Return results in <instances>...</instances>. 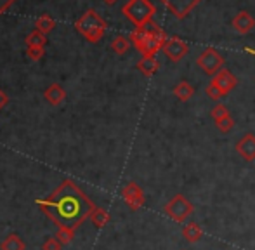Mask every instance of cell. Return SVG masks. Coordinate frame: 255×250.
Here are the masks:
<instances>
[{"instance_id": "18", "label": "cell", "mask_w": 255, "mask_h": 250, "mask_svg": "<svg viewBox=\"0 0 255 250\" xmlns=\"http://www.w3.org/2000/svg\"><path fill=\"white\" fill-rule=\"evenodd\" d=\"M24 249H26V245H24V242L16 233H10L0 244V250H24Z\"/></svg>"}, {"instance_id": "25", "label": "cell", "mask_w": 255, "mask_h": 250, "mask_svg": "<svg viewBox=\"0 0 255 250\" xmlns=\"http://www.w3.org/2000/svg\"><path fill=\"white\" fill-rule=\"evenodd\" d=\"M26 56L31 61H38L45 56V51L44 47H26Z\"/></svg>"}, {"instance_id": "8", "label": "cell", "mask_w": 255, "mask_h": 250, "mask_svg": "<svg viewBox=\"0 0 255 250\" xmlns=\"http://www.w3.org/2000/svg\"><path fill=\"white\" fill-rule=\"evenodd\" d=\"M161 51H163V54L167 56L168 61L179 63L181 59H184V56L189 52V45L186 44L182 38L170 37V38H167V42H165V45H163Z\"/></svg>"}, {"instance_id": "15", "label": "cell", "mask_w": 255, "mask_h": 250, "mask_svg": "<svg viewBox=\"0 0 255 250\" xmlns=\"http://www.w3.org/2000/svg\"><path fill=\"white\" fill-rule=\"evenodd\" d=\"M172 92H174L175 98H177L179 101H182V103L189 101V99L195 96V89H193V85L189 84V82H186V80L179 82V84L172 89Z\"/></svg>"}, {"instance_id": "28", "label": "cell", "mask_w": 255, "mask_h": 250, "mask_svg": "<svg viewBox=\"0 0 255 250\" xmlns=\"http://www.w3.org/2000/svg\"><path fill=\"white\" fill-rule=\"evenodd\" d=\"M14 2H16V0H0V14L7 12Z\"/></svg>"}, {"instance_id": "26", "label": "cell", "mask_w": 255, "mask_h": 250, "mask_svg": "<svg viewBox=\"0 0 255 250\" xmlns=\"http://www.w3.org/2000/svg\"><path fill=\"white\" fill-rule=\"evenodd\" d=\"M205 92H207L208 98L214 99V101H219V99H221L222 96H224V94H222V92H221V89H219L215 84H212V82L207 85V89H205Z\"/></svg>"}, {"instance_id": "10", "label": "cell", "mask_w": 255, "mask_h": 250, "mask_svg": "<svg viewBox=\"0 0 255 250\" xmlns=\"http://www.w3.org/2000/svg\"><path fill=\"white\" fill-rule=\"evenodd\" d=\"M231 24H233V28H235L236 33L249 35L250 31L255 28V19H254V16L249 12V10H240V12L233 17Z\"/></svg>"}, {"instance_id": "27", "label": "cell", "mask_w": 255, "mask_h": 250, "mask_svg": "<svg viewBox=\"0 0 255 250\" xmlns=\"http://www.w3.org/2000/svg\"><path fill=\"white\" fill-rule=\"evenodd\" d=\"M42 250H63V244L56 237H49L42 245Z\"/></svg>"}, {"instance_id": "3", "label": "cell", "mask_w": 255, "mask_h": 250, "mask_svg": "<svg viewBox=\"0 0 255 250\" xmlns=\"http://www.w3.org/2000/svg\"><path fill=\"white\" fill-rule=\"evenodd\" d=\"M75 28H77V31L87 42H91V44H98V42L104 37V33H106L108 24L94 9H89L82 14L80 19H77Z\"/></svg>"}, {"instance_id": "13", "label": "cell", "mask_w": 255, "mask_h": 250, "mask_svg": "<svg viewBox=\"0 0 255 250\" xmlns=\"http://www.w3.org/2000/svg\"><path fill=\"white\" fill-rule=\"evenodd\" d=\"M44 98H45V101H47L49 105L59 106L61 103L64 101V98H66V92H64V89L61 87L59 84H52V85H49V87L45 89Z\"/></svg>"}, {"instance_id": "6", "label": "cell", "mask_w": 255, "mask_h": 250, "mask_svg": "<svg viewBox=\"0 0 255 250\" xmlns=\"http://www.w3.org/2000/svg\"><path fill=\"white\" fill-rule=\"evenodd\" d=\"M196 64H198V66L202 68V70L207 75H210V77H215V75H217L219 71L222 70V66H224V58L219 54L217 49L207 47L202 52V54L196 58Z\"/></svg>"}, {"instance_id": "20", "label": "cell", "mask_w": 255, "mask_h": 250, "mask_svg": "<svg viewBox=\"0 0 255 250\" xmlns=\"http://www.w3.org/2000/svg\"><path fill=\"white\" fill-rule=\"evenodd\" d=\"M24 42H26V47H44L47 38H45V35L42 33V31H38L37 28H35V30L26 37Z\"/></svg>"}, {"instance_id": "29", "label": "cell", "mask_w": 255, "mask_h": 250, "mask_svg": "<svg viewBox=\"0 0 255 250\" xmlns=\"http://www.w3.org/2000/svg\"><path fill=\"white\" fill-rule=\"evenodd\" d=\"M7 101H9V98H7V96H5V92H3L2 89H0V110H2L3 106L7 105Z\"/></svg>"}, {"instance_id": "17", "label": "cell", "mask_w": 255, "mask_h": 250, "mask_svg": "<svg viewBox=\"0 0 255 250\" xmlns=\"http://www.w3.org/2000/svg\"><path fill=\"white\" fill-rule=\"evenodd\" d=\"M89 219H91V223L94 224L96 228H99V230H101V228H104L108 223H110L111 217L104 209H101V207H96V209L92 210V214H91V217H89Z\"/></svg>"}, {"instance_id": "7", "label": "cell", "mask_w": 255, "mask_h": 250, "mask_svg": "<svg viewBox=\"0 0 255 250\" xmlns=\"http://www.w3.org/2000/svg\"><path fill=\"white\" fill-rule=\"evenodd\" d=\"M122 198H124V202L128 205V209L130 210H139L144 207L146 203V196H144V191L141 189L137 183H134V181H130V183H127L122 189Z\"/></svg>"}, {"instance_id": "14", "label": "cell", "mask_w": 255, "mask_h": 250, "mask_svg": "<svg viewBox=\"0 0 255 250\" xmlns=\"http://www.w3.org/2000/svg\"><path fill=\"white\" fill-rule=\"evenodd\" d=\"M158 68H160V63H158V59L154 56H142L141 61L137 63V70L148 78L156 73Z\"/></svg>"}, {"instance_id": "12", "label": "cell", "mask_w": 255, "mask_h": 250, "mask_svg": "<svg viewBox=\"0 0 255 250\" xmlns=\"http://www.w3.org/2000/svg\"><path fill=\"white\" fill-rule=\"evenodd\" d=\"M236 151L240 153L243 160L247 162H254L255 160V135L245 134L238 142H236Z\"/></svg>"}, {"instance_id": "4", "label": "cell", "mask_w": 255, "mask_h": 250, "mask_svg": "<svg viewBox=\"0 0 255 250\" xmlns=\"http://www.w3.org/2000/svg\"><path fill=\"white\" fill-rule=\"evenodd\" d=\"M122 12L125 14V17H127L135 28H139V26L148 24L149 21H153L156 7L153 5L151 0H128V2L122 7Z\"/></svg>"}, {"instance_id": "22", "label": "cell", "mask_w": 255, "mask_h": 250, "mask_svg": "<svg viewBox=\"0 0 255 250\" xmlns=\"http://www.w3.org/2000/svg\"><path fill=\"white\" fill-rule=\"evenodd\" d=\"M54 237L63 245H68L75 240V230H70V228H57V233L54 235Z\"/></svg>"}, {"instance_id": "23", "label": "cell", "mask_w": 255, "mask_h": 250, "mask_svg": "<svg viewBox=\"0 0 255 250\" xmlns=\"http://www.w3.org/2000/svg\"><path fill=\"white\" fill-rule=\"evenodd\" d=\"M210 117L215 120V124H217V122H221L222 119L229 117V112H228V108H226L224 105H215L214 108L210 110Z\"/></svg>"}, {"instance_id": "5", "label": "cell", "mask_w": 255, "mask_h": 250, "mask_svg": "<svg viewBox=\"0 0 255 250\" xmlns=\"http://www.w3.org/2000/svg\"><path fill=\"white\" fill-rule=\"evenodd\" d=\"M193 210H195V207H193V203L189 202L184 195H175L174 198L165 205V214H167L170 219H174L175 223H184L193 214Z\"/></svg>"}, {"instance_id": "9", "label": "cell", "mask_w": 255, "mask_h": 250, "mask_svg": "<svg viewBox=\"0 0 255 250\" xmlns=\"http://www.w3.org/2000/svg\"><path fill=\"white\" fill-rule=\"evenodd\" d=\"M168 10L170 14H174L177 19H184L196 5H198L202 0H160Z\"/></svg>"}, {"instance_id": "30", "label": "cell", "mask_w": 255, "mask_h": 250, "mask_svg": "<svg viewBox=\"0 0 255 250\" xmlns=\"http://www.w3.org/2000/svg\"><path fill=\"white\" fill-rule=\"evenodd\" d=\"M104 3H108V5H113V3H117V0H103Z\"/></svg>"}, {"instance_id": "2", "label": "cell", "mask_w": 255, "mask_h": 250, "mask_svg": "<svg viewBox=\"0 0 255 250\" xmlns=\"http://www.w3.org/2000/svg\"><path fill=\"white\" fill-rule=\"evenodd\" d=\"M128 38H130L134 47L137 49L142 56H154L158 51L163 49L165 42H167L165 31L161 30L154 21H149L144 26L135 28Z\"/></svg>"}, {"instance_id": "11", "label": "cell", "mask_w": 255, "mask_h": 250, "mask_svg": "<svg viewBox=\"0 0 255 250\" xmlns=\"http://www.w3.org/2000/svg\"><path fill=\"white\" fill-rule=\"evenodd\" d=\"M212 84L217 85V87L221 89L222 94L226 96V94H229V92H231L236 85H238V80H236V77L231 73V71L222 68V70L219 71L215 77H212Z\"/></svg>"}, {"instance_id": "1", "label": "cell", "mask_w": 255, "mask_h": 250, "mask_svg": "<svg viewBox=\"0 0 255 250\" xmlns=\"http://www.w3.org/2000/svg\"><path fill=\"white\" fill-rule=\"evenodd\" d=\"M37 205L57 228L77 231L89 219L96 205L71 179H64L45 198L37 200Z\"/></svg>"}, {"instance_id": "19", "label": "cell", "mask_w": 255, "mask_h": 250, "mask_svg": "<svg viewBox=\"0 0 255 250\" xmlns=\"http://www.w3.org/2000/svg\"><path fill=\"white\" fill-rule=\"evenodd\" d=\"M130 38L124 37V35H118V37L113 38V42H111V49H113L115 54H125V52L128 51V47H130Z\"/></svg>"}, {"instance_id": "21", "label": "cell", "mask_w": 255, "mask_h": 250, "mask_svg": "<svg viewBox=\"0 0 255 250\" xmlns=\"http://www.w3.org/2000/svg\"><path fill=\"white\" fill-rule=\"evenodd\" d=\"M35 26H37L38 31H42L44 35H47L49 31L54 30V26H56V21H54L49 14H44V16H40L37 19V24H35Z\"/></svg>"}, {"instance_id": "24", "label": "cell", "mask_w": 255, "mask_h": 250, "mask_svg": "<svg viewBox=\"0 0 255 250\" xmlns=\"http://www.w3.org/2000/svg\"><path fill=\"white\" fill-rule=\"evenodd\" d=\"M217 128L221 132H224V134H228V132H231L233 128H235V120H233V117H226V119H222L221 122H217Z\"/></svg>"}, {"instance_id": "16", "label": "cell", "mask_w": 255, "mask_h": 250, "mask_svg": "<svg viewBox=\"0 0 255 250\" xmlns=\"http://www.w3.org/2000/svg\"><path fill=\"white\" fill-rule=\"evenodd\" d=\"M202 228L198 226L196 223H188L184 228H182V237L186 238V242L189 244H196V242L202 238Z\"/></svg>"}]
</instances>
